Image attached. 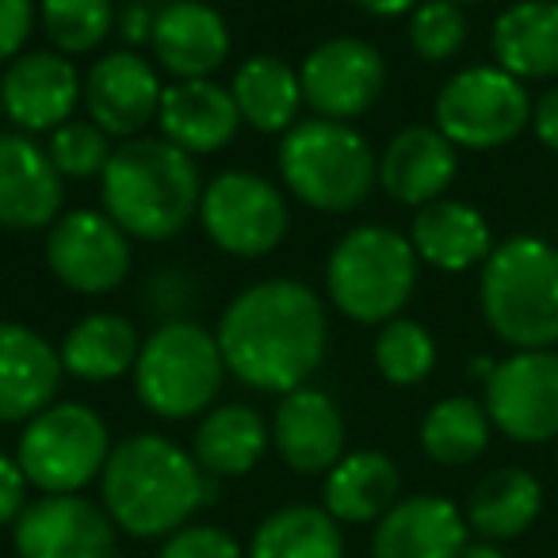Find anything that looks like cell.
Masks as SVG:
<instances>
[{
	"label": "cell",
	"instance_id": "1",
	"mask_svg": "<svg viewBox=\"0 0 558 558\" xmlns=\"http://www.w3.org/2000/svg\"><path fill=\"white\" fill-rule=\"evenodd\" d=\"M215 341L226 372L264 395L306 387L329 349V314L299 279H260L226 303Z\"/></svg>",
	"mask_w": 558,
	"mask_h": 558
},
{
	"label": "cell",
	"instance_id": "2",
	"mask_svg": "<svg viewBox=\"0 0 558 558\" xmlns=\"http://www.w3.org/2000/svg\"><path fill=\"white\" fill-rule=\"evenodd\" d=\"M104 512L134 539H161L187 524L199 505H215L218 478L199 471L192 451L157 433L116 444L100 474Z\"/></svg>",
	"mask_w": 558,
	"mask_h": 558
},
{
	"label": "cell",
	"instance_id": "3",
	"mask_svg": "<svg viewBox=\"0 0 558 558\" xmlns=\"http://www.w3.org/2000/svg\"><path fill=\"white\" fill-rule=\"evenodd\" d=\"M203 177L192 154L165 138H131L100 172V203L131 241H169L199 218Z\"/></svg>",
	"mask_w": 558,
	"mask_h": 558
},
{
	"label": "cell",
	"instance_id": "4",
	"mask_svg": "<svg viewBox=\"0 0 558 558\" xmlns=\"http://www.w3.org/2000/svg\"><path fill=\"white\" fill-rule=\"evenodd\" d=\"M489 333L512 352L558 344V245L539 233L497 241L478 276Z\"/></svg>",
	"mask_w": 558,
	"mask_h": 558
},
{
	"label": "cell",
	"instance_id": "5",
	"mask_svg": "<svg viewBox=\"0 0 558 558\" xmlns=\"http://www.w3.org/2000/svg\"><path fill=\"white\" fill-rule=\"evenodd\" d=\"M279 180L303 207L349 215L379 187V157L352 123L299 119L279 142Z\"/></svg>",
	"mask_w": 558,
	"mask_h": 558
},
{
	"label": "cell",
	"instance_id": "6",
	"mask_svg": "<svg viewBox=\"0 0 558 558\" xmlns=\"http://www.w3.org/2000/svg\"><path fill=\"white\" fill-rule=\"evenodd\" d=\"M417 276L421 260L410 233L383 222L349 230L326 260L329 303L356 326H387L390 318H402L417 291Z\"/></svg>",
	"mask_w": 558,
	"mask_h": 558
},
{
	"label": "cell",
	"instance_id": "7",
	"mask_svg": "<svg viewBox=\"0 0 558 558\" xmlns=\"http://www.w3.org/2000/svg\"><path fill=\"white\" fill-rule=\"evenodd\" d=\"M134 395L154 417H203L226 379V360L215 333L199 322H165L142 341L134 364Z\"/></svg>",
	"mask_w": 558,
	"mask_h": 558
},
{
	"label": "cell",
	"instance_id": "8",
	"mask_svg": "<svg viewBox=\"0 0 558 558\" xmlns=\"http://www.w3.org/2000/svg\"><path fill=\"white\" fill-rule=\"evenodd\" d=\"M111 456L108 421L85 402H54L35 413L16 444L27 482L43 494H81Z\"/></svg>",
	"mask_w": 558,
	"mask_h": 558
},
{
	"label": "cell",
	"instance_id": "9",
	"mask_svg": "<svg viewBox=\"0 0 558 558\" xmlns=\"http://www.w3.org/2000/svg\"><path fill=\"white\" fill-rule=\"evenodd\" d=\"M532 93L501 65H466L436 93V131L456 149H501L532 126Z\"/></svg>",
	"mask_w": 558,
	"mask_h": 558
},
{
	"label": "cell",
	"instance_id": "10",
	"mask_svg": "<svg viewBox=\"0 0 558 558\" xmlns=\"http://www.w3.org/2000/svg\"><path fill=\"white\" fill-rule=\"evenodd\" d=\"M199 222L210 245L241 260L268 256L283 245L291 226L288 199L268 177L248 169H226L203 184Z\"/></svg>",
	"mask_w": 558,
	"mask_h": 558
},
{
	"label": "cell",
	"instance_id": "11",
	"mask_svg": "<svg viewBox=\"0 0 558 558\" xmlns=\"http://www.w3.org/2000/svg\"><path fill=\"white\" fill-rule=\"evenodd\" d=\"M43 253L58 283L77 295H111L126 283L134 264L131 238L104 207L62 210V218L47 230Z\"/></svg>",
	"mask_w": 558,
	"mask_h": 558
},
{
	"label": "cell",
	"instance_id": "12",
	"mask_svg": "<svg viewBox=\"0 0 558 558\" xmlns=\"http://www.w3.org/2000/svg\"><path fill=\"white\" fill-rule=\"evenodd\" d=\"M486 413L517 444L558 440V349H520L497 360L486 383Z\"/></svg>",
	"mask_w": 558,
	"mask_h": 558
},
{
	"label": "cell",
	"instance_id": "13",
	"mask_svg": "<svg viewBox=\"0 0 558 558\" xmlns=\"http://www.w3.org/2000/svg\"><path fill=\"white\" fill-rule=\"evenodd\" d=\"M303 100L318 119L352 123L379 104L387 88V58L375 43L337 35L303 58Z\"/></svg>",
	"mask_w": 558,
	"mask_h": 558
},
{
	"label": "cell",
	"instance_id": "14",
	"mask_svg": "<svg viewBox=\"0 0 558 558\" xmlns=\"http://www.w3.org/2000/svg\"><path fill=\"white\" fill-rule=\"evenodd\" d=\"M16 558H116V524L81 494H43L12 524Z\"/></svg>",
	"mask_w": 558,
	"mask_h": 558
},
{
	"label": "cell",
	"instance_id": "15",
	"mask_svg": "<svg viewBox=\"0 0 558 558\" xmlns=\"http://www.w3.org/2000/svg\"><path fill=\"white\" fill-rule=\"evenodd\" d=\"M85 100V77L73 58L58 50H24L4 65L0 77V108L16 131L43 134L70 123L77 104Z\"/></svg>",
	"mask_w": 558,
	"mask_h": 558
},
{
	"label": "cell",
	"instance_id": "16",
	"mask_svg": "<svg viewBox=\"0 0 558 558\" xmlns=\"http://www.w3.org/2000/svg\"><path fill=\"white\" fill-rule=\"evenodd\" d=\"M161 77L149 58L138 50H111L96 58L93 70L85 73V111L108 138L131 142L142 138L161 108Z\"/></svg>",
	"mask_w": 558,
	"mask_h": 558
},
{
	"label": "cell",
	"instance_id": "17",
	"mask_svg": "<svg viewBox=\"0 0 558 558\" xmlns=\"http://www.w3.org/2000/svg\"><path fill=\"white\" fill-rule=\"evenodd\" d=\"M65 180L47 146L24 131H0V226L50 230L62 218Z\"/></svg>",
	"mask_w": 558,
	"mask_h": 558
},
{
	"label": "cell",
	"instance_id": "18",
	"mask_svg": "<svg viewBox=\"0 0 558 558\" xmlns=\"http://www.w3.org/2000/svg\"><path fill=\"white\" fill-rule=\"evenodd\" d=\"M62 352L24 322H0V425H27L58 402Z\"/></svg>",
	"mask_w": 558,
	"mask_h": 558
},
{
	"label": "cell",
	"instance_id": "19",
	"mask_svg": "<svg viewBox=\"0 0 558 558\" xmlns=\"http://www.w3.org/2000/svg\"><path fill=\"white\" fill-rule=\"evenodd\" d=\"M344 413L326 390L299 387L279 395L276 417H271V444L276 456L295 474H326L344 456Z\"/></svg>",
	"mask_w": 558,
	"mask_h": 558
},
{
	"label": "cell",
	"instance_id": "20",
	"mask_svg": "<svg viewBox=\"0 0 558 558\" xmlns=\"http://www.w3.org/2000/svg\"><path fill=\"white\" fill-rule=\"evenodd\" d=\"M149 47L172 81H203L230 58V27L222 12L203 0H169L157 9Z\"/></svg>",
	"mask_w": 558,
	"mask_h": 558
},
{
	"label": "cell",
	"instance_id": "21",
	"mask_svg": "<svg viewBox=\"0 0 558 558\" xmlns=\"http://www.w3.org/2000/svg\"><path fill=\"white\" fill-rule=\"evenodd\" d=\"M466 517L440 494L402 497L383 520H375L372 558H459L471 539Z\"/></svg>",
	"mask_w": 558,
	"mask_h": 558
},
{
	"label": "cell",
	"instance_id": "22",
	"mask_svg": "<svg viewBox=\"0 0 558 558\" xmlns=\"http://www.w3.org/2000/svg\"><path fill=\"white\" fill-rule=\"evenodd\" d=\"M459 177V149L436 126H405L379 154V187L402 207L444 199Z\"/></svg>",
	"mask_w": 558,
	"mask_h": 558
},
{
	"label": "cell",
	"instance_id": "23",
	"mask_svg": "<svg viewBox=\"0 0 558 558\" xmlns=\"http://www.w3.org/2000/svg\"><path fill=\"white\" fill-rule=\"evenodd\" d=\"M161 138L192 157H207L226 149L241 131V111L233 93L218 81H172L161 93L157 108Z\"/></svg>",
	"mask_w": 558,
	"mask_h": 558
},
{
	"label": "cell",
	"instance_id": "24",
	"mask_svg": "<svg viewBox=\"0 0 558 558\" xmlns=\"http://www.w3.org/2000/svg\"><path fill=\"white\" fill-rule=\"evenodd\" d=\"M410 245L417 253L421 264L436 271H459L482 268L494 253V230H489L486 215L474 203L463 199H436L428 207H421L410 222Z\"/></svg>",
	"mask_w": 558,
	"mask_h": 558
},
{
	"label": "cell",
	"instance_id": "25",
	"mask_svg": "<svg viewBox=\"0 0 558 558\" xmlns=\"http://www.w3.org/2000/svg\"><path fill=\"white\" fill-rule=\"evenodd\" d=\"M494 65L517 81H558V0H512L489 27Z\"/></svg>",
	"mask_w": 558,
	"mask_h": 558
},
{
	"label": "cell",
	"instance_id": "26",
	"mask_svg": "<svg viewBox=\"0 0 558 558\" xmlns=\"http://www.w3.org/2000/svg\"><path fill=\"white\" fill-rule=\"evenodd\" d=\"M398 494H402V474L387 451H344L333 471H326L322 509L337 524H372L402 501Z\"/></svg>",
	"mask_w": 558,
	"mask_h": 558
},
{
	"label": "cell",
	"instance_id": "27",
	"mask_svg": "<svg viewBox=\"0 0 558 558\" xmlns=\"http://www.w3.org/2000/svg\"><path fill=\"white\" fill-rule=\"evenodd\" d=\"M241 123L260 134H288L303 111V77L279 54H253L238 65L230 81Z\"/></svg>",
	"mask_w": 558,
	"mask_h": 558
},
{
	"label": "cell",
	"instance_id": "28",
	"mask_svg": "<svg viewBox=\"0 0 558 558\" xmlns=\"http://www.w3.org/2000/svg\"><path fill=\"white\" fill-rule=\"evenodd\" d=\"M271 444V428L253 405H218L199 417L192 436V456L210 478H241L264 459Z\"/></svg>",
	"mask_w": 558,
	"mask_h": 558
},
{
	"label": "cell",
	"instance_id": "29",
	"mask_svg": "<svg viewBox=\"0 0 558 558\" xmlns=\"http://www.w3.org/2000/svg\"><path fill=\"white\" fill-rule=\"evenodd\" d=\"M62 367L81 383H111L134 372L142 352V333L131 318L116 311L85 314L70 333L62 337Z\"/></svg>",
	"mask_w": 558,
	"mask_h": 558
},
{
	"label": "cell",
	"instance_id": "30",
	"mask_svg": "<svg viewBox=\"0 0 558 558\" xmlns=\"http://www.w3.org/2000/svg\"><path fill=\"white\" fill-rule=\"evenodd\" d=\"M543 509V482L524 466H497L466 497V527L478 539L505 543L524 535Z\"/></svg>",
	"mask_w": 558,
	"mask_h": 558
},
{
	"label": "cell",
	"instance_id": "31",
	"mask_svg": "<svg viewBox=\"0 0 558 558\" xmlns=\"http://www.w3.org/2000/svg\"><path fill=\"white\" fill-rule=\"evenodd\" d=\"M248 558H344L341 524L318 505H288L260 520Z\"/></svg>",
	"mask_w": 558,
	"mask_h": 558
},
{
	"label": "cell",
	"instance_id": "32",
	"mask_svg": "<svg viewBox=\"0 0 558 558\" xmlns=\"http://www.w3.org/2000/svg\"><path fill=\"white\" fill-rule=\"evenodd\" d=\"M489 421L486 405L471 395L440 398L421 421V448L440 466H466L489 448Z\"/></svg>",
	"mask_w": 558,
	"mask_h": 558
},
{
	"label": "cell",
	"instance_id": "33",
	"mask_svg": "<svg viewBox=\"0 0 558 558\" xmlns=\"http://www.w3.org/2000/svg\"><path fill=\"white\" fill-rule=\"evenodd\" d=\"M119 24L116 0H39V27L65 58L93 54Z\"/></svg>",
	"mask_w": 558,
	"mask_h": 558
},
{
	"label": "cell",
	"instance_id": "34",
	"mask_svg": "<svg viewBox=\"0 0 558 558\" xmlns=\"http://www.w3.org/2000/svg\"><path fill=\"white\" fill-rule=\"evenodd\" d=\"M372 360L390 387H417L436 367V337L413 318H390L375 333Z\"/></svg>",
	"mask_w": 558,
	"mask_h": 558
},
{
	"label": "cell",
	"instance_id": "35",
	"mask_svg": "<svg viewBox=\"0 0 558 558\" xmlns=\"http://www.w3.org/2000/svg\"><path fill=\"white\" fill-rule=\"evenodd\" d=\"M410 50L428 65H444L466 47V12L456 0H421L410 12Z\"/></svg>",
	"mask_w": 558,
	"mask_h": 558
},
{
	"label": "cell",
	"instance_id": "36",
	"mask_svg": "<svg viewBox=\"0 0 558 558\" xmlns=\"http://www.w3.org/2000/svg\"><path fill=\"white\" fill-rule=\"evenodd\" d=\"M111 138L93 123V119H70L58 131H50L47 154L62 180H88L100 177L111 161Z\"/></svg>",
	"mask_w": 558,
	"mask_h": 558
},
{
	"label": "cell",
	"instance_id": "37",
	"mask_svg": "<svg viewBox=\"0 0 558 558\" xmlns=\"http://www.w3.org/2000/svg\"><path fill=\"white\" fill-rule=\"evenodd\" d=\"M142 306L157 322H187V314L199 306V279L187 268H157L142 288Z\"/></svg>",
	"mask_w": 558,
	"mask_h": 558
},
{
	"label": "cell",
	"instance_id": "38",
	"mask_svg": "<svg viewBox=\"0 0 558 558\" xmlns=\"http://www.w3.org/2000/svg\"><path fill=\"white\" fill-rule=\"evenodd\" d=\"M157 558H241V547L230 532L215 524H184L165 539Z\"/></svg>",
	"mask_w": 558,
	"mask_h": 558
},
{
	"label": "cell",
	"instance_id": "39",
	"mask_svg": "<svg viewBox=\"0 0 558 558\" xmlns=\"http://www.w3.org/2000/svg\"><path fill=\"white\" fill-rule=\"evenodd\" d=\"M39 9L35 0H0V65L16 62L27 50Z\"/></svg>",
	"mask_w": 558,
	"mask_h": 558
},
{
	"label": "cell",
	"instance_id": "40",
	"mask_svg": "<svg viewBox=\"0 0 558 558\" xmlns=\"http://www.w3.org/2000/svg\"><path fill=\"white\" fill-rule=\"evenodd\" d=\"M27 474L24 466H20L16 456H9V451H0V524H16L20 512L27 509Z\"/></svg>",
	"mask_w": 558,
	"mask_h": 558
},
{
	"label": "cell",
	"instance_id": "41",
	"mask_svg": "<svg viewBox=\"0 0 558 558\" xmlns=\"http://www.w3.org/2000/svg\"><path fill=\"white\" fill-rule=\"evenodd\" d=\"M154 24H157V12L149 9L146 0H134L126 9H119V35H123L126 50H138L154 39Z\"/></svg>",
	"mask_w": 558,
	"mask_h": 558
},
{
	"label": "cell",
	"instance_id": "42",
	"mask_svg": "<svg viewBox=\"0 0 558 558\" xmlns=\"http://www.w3.org/2000/svg\"><path fill=\"white\" fill-rule=\"evenodd\" d=\"M532 131L550 154H558V81L543 88L539 100L532 104Z\"/></svg>",
	"mask_w": 558,
	"mask_h": 558
},
{
	"label": "cell",
	"instance_id": "43",
	"mask_svg": "<svg viewBox=\"0 0 558 558\" xmlns=\"http://www.w3.org/2000/svg\"><path fill=\"white\" fill-rule=\"evenodd\" d=\"M356 9H364L367 16H379V20H395V16H405L421 4V0H352Z\"/></svg>",
	"mask_w": 558,
	"mask_h": 558
},
{
	"label": "cell",
	"instance_id": "44",
	"mask_svg": "<svg viewBox=\"0 0 558 558\" xmlns=\"http://www.w3.org/2000/svg\"><path fill=\"white\" fill-rule=\"evenodd\" d=\"M459 558H505V550L497 547V543H489V539H478V543H466Z\"/></svg>",
	"mask_w": 558,
	"mask_h": 558
},
{
	"label": "cell",
	"instance_id": "45",
	"mask_svg": "<svg viewBox=\"0 0 558 558\" xmlns=\"http://www.w3.org/2000/svg\"><path fill=\"white\" fill-rule=\"evenodd\" d=\"M494 367H497V360H494V356H474L471 364H466V375H471V379H478L482 387H486L489 375H494Z\"/></svg>",
	"mask_w": 558,
	"mask_h": 558
},
{
	"label": "cell",
	"instance_id": "46",
	"mask_svg": "<svg viewBox=\"0 0 558 558\" xmlns=\"http://www.w3.org/2000/svg\"><path fill=\"white\" fill-rule=\"evenodd\" d=\"M456 4H482V0H456Z\"/></svg>",
	"mask_w": 558,
	"mask_h": 558
},
{
	"label": "cell",
	"instance_id": "47",
	"mask_svg": "<svg viewBox=\"0 0 558 558\" xmlns=\"http://www.w3.org/2000/svg\"><path fill=\"white\" fill-rule=\"evenodd\" d=\"M555 466H558V440H555Z\"/></svg>",
	"mask_w": 558,
	"mask_h": 558
},
{
	"label": "cell",
	"instance_id": "48",
	"mask_svg": "<svg viewBox=\"0 0 558 558\" xmlns=\"http://www.w3.org/2000/svg\"><path fill=\"white\" fill-rule=\"evenodd\" d=\"M0 119H4V108H0Z\"/></svg>",
	"mask_w": 558,
	"mask_h": 558
},
{
	"label": "cell",
	"instance_id": "49",
	"mask_svg": "<svg viewBox=\"0 0 558 558\" xmlns=\"http://www.w3.org/2000/svg\"><path fill=\"white\" fill-rule=\"evenodd\" d=\"M161 4H169V0H161Z\"/></svg>",
	"mask_w": 558,
	"mask_h": 558
}]
</instances>
